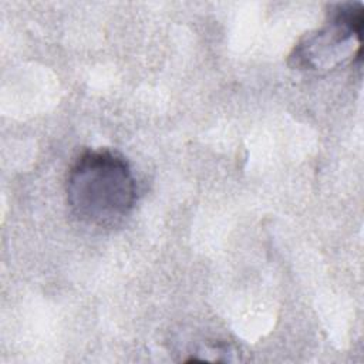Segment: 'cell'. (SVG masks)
<instances>
[{"instance_id":"1","label":"cell","mask_w":364,"mask_h":364,"mask_svg":"<svg viewBox=\"0 0 364 364\" xmlns=\"http://www.w3.org/2000/svg\"><path fill=\"white\" fill-rule=\"evenodd\" d=\"M70 212L82 223L107 228L125 219L136 199V185L128 162L108 149L82 152L65 179Z\"/></svg>"},{"instance_id":"2","label":"cell","mask_w":364,"mask_h":364,"mask_svg":"<svg viewBox=\"0 0 364 364\" xmlns=\"http://www.w3.org/2000/svg\"><path fill=\"white\" fill-rule=\"evenodd\" d=\"M363 7L360 3L336 4L328 11L326 26L306 34L293 48L290 64L300 70H318L336 64L351 41L361 43Z\"/></svg>"}]
</instances>
